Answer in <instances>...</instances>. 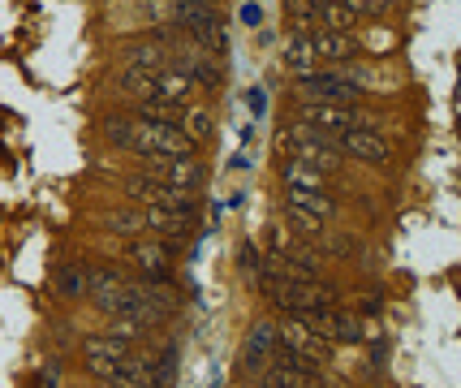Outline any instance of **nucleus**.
Returning a JSON list of instances; mask_svg holds the SVG:
<instances>
[{
  "instance_id": "28",
  "label": "nucleus",
  "mask_w": 461,
  "mask_h": 388,
  "mask_svg": "<svg viewBox=\"0 0 461 388\" xmlns=\"http://www.w3.org/2000/svg\"><path fill=\"white\" fill-rule=\"evenodd\" d=\"M289 221H294V229H298L302 238H320V233H323V221H320V216H306V212H289Z\"/></svg>"
},
{
  "instance_id": "7",
  "label": "nucleus",
  "mask_w": 461,
  "mask_h": 388,
  "mask_svg": "<svg viewBox=\"0 0 461 388\" xmlns=\"http://www.w3.org/2000/svg\"><path fill=\"white\" fill-rule=\"evenodd\" d=\"M276 346L289 349V354H298V358H306L315 371L328 367V341H323V337H315V332L302 324L298 315H289V320H281V324H276Z\"/></svg>"
},
{
  "instance_id": "18",
  "label": "nucleus",
  "mask_w": 461,
  "mask_h": 388,
  "mask_svg": "<svg viewBox=\"0 0 461 388\" xmlns=\"http://www.w3.org/2000/svg\"><path fill=\"white\" fill-rule=\"evenodd\" d=\"M117 91H121V95H130V100H139V108H164L156 74H121Z\"/></svg>"
},
{
  "instance_id": "27",
  "label": "nucleus",
  "mask_w": 461,
  "mask_h": 388,
  "mask_svg": "<svg viewBox=\"0 0 461 388\" xmlns=\"http://www.w3.org/2000/svg\"><path fill=\"white\" fill-rule=\"evenodd\" d=\"M238 272H246L250 281H263V264H259V246L241 242L238 246Z\"/></svg>"
},
{
  "instance_id": "14",
  "label": "nucleus",
  "mask_w": 461,
  "mask_h": 388,
  "mask_svg": "<svg viewBox=\"0 0 461 388\" xmlns=\"http://www.w3.org/2000/svg\"><path fill=\"white\" fill-rule=\"evenodd\" d=\"M281 65L289 69V74H298V78H306V74H315V65H320V57H315V43H311V35H285L281 40Z\"/></svg>"
},
{
  "instance_id": "10",
  "label": "nucleus",
  "mask_w": 461,
  "mask_h": 388,
  "mask_svg": "<svg viewBox=\"0 0 461 388\" xmlns=\"http://www.w3.org/2000/svg\"><path fill=\"white\" fill-rule=\"evenodd\" d=\"M142 177L173 185V190H194V194H199L203 164L194 160V156H185V160H142Z\"/></svg>"
},
{
  "instance_id": "8",
  "label": "nucleus",
  "mask_w": 461,
  "mask_h": 388,
  "mask_svg": "<svg viewBox=\"0 0 461 388\" xmlns=\"http://www.w3.org/2000/svg\"><path fill=\"white\" fill-rule=\"evenodd\" d=\"M125 259L139 267L147 281H168V272H173V242H164V238H134L125 246Z\"/></svg>"
},
{
  "instance_id": "25",
  "label": "nucleus",
  "mask_w": 461,
  "mask_h": 388,
  "mask_svg": "<svg viewBox=\"0 0 461 388\" xmlns=\"http://www.w3.org/2000/svg\"><path fill=\"white\" fill-rule=\"evenodd\" d=\"M104 337H113V341L134 349V341H147V337H151V328L142 324V320H130V315H113V324H108Z\"/></svg>"
},
{
  "instance_id": "21",
  "label": "nucleus",
  "mask_w": 461,
  "mask_h": 388,
  "mask_svg": "<svg viewBox=\"0 0 461 388\" xmlns=\"http://www.w3.org/2000/svg\"><path fill=\"white\" fill-rule=\"evenodd\" d=\"M281 182H285V190H328L320 168H306V164H298V160H285Z\"/></svg>"
},
{
  "instance_id": "5",
  "label": "nucleus",
  "mask_w": 461,
  "mask_h": 388,
  "mask_svg": "<svg viewBox=\"0 0 461 388\" xmlns=\"http://www.w3.org/2000/svg\"><path fill=\"white\" fill-rule=\"evenodd\" d=\"M298 91L306 104H349L362 100V91L349 82V74L345 69H315V74H306V78H298Z\"/></svg>"
},
{
  "instance_id": "16",
  "label": "nucleus",
  "mask_w": 461,
  "mask_h": 388,
  "mask_svg": "<svg viewBox=\"0 0 461 388\" xmlns=\"http://www.w3.org/2000/svg\"><path fill=\"white\" fill-rule=\"evenodd\" d=\"M142 221H147V233H151V238H164V242H181V238H190V229H194L190 216L156 212V207H142Z\"/></svg>"
},
{
  "instance_id": "15",
  "label": "nucleus",
  "mask_w": 461,
  "mask_h": 388,
  "mask_svg": "<svg viewBox=\"0 0 461 388\" xmlns=\"http://www.w3.org/2000/svg\"><path fill=\"white\" fill-rule=\"evenodd\" d=\"M272 349H276V324L259 320V324L246 332V341H241V371H259V363Z\"/></svg>"
},
{
  "instance_id": "13",
  "label": "nucleus",
  "mask_w": 461,
  "mask_h": 388,
  "mask_svg": "<svg viewBox=\"0 0 461 388\" xmlns=\"http://www.w3.org/2000/svg\"><path fill=\"white\" fill-rule=\"evenodd\" d=\"M160 69H168V52L160 43L142 40L121 48V74H160Z\"/></svg>"
},
{
  "instance_id": "6",
  "label": "nucleus",
  "mask_w": 461,
  "mask_h": 388,
  "mask_svg": "<svg viewBox=\"0 0 461 388\" xmlns=\"http://www.w3.org/2000/svg\"><path fill=\"white\" fill-rule=\"evenodd\" d=\"M130 354H134V349L121 346V341H113V337H91V341L82 346V363H86V371H91L95 380H104V384L117 388L121 375H125Z\"/></svg>"
},
{
  "instance_id": "4",
  "label": "nucleus",
  "mask_w": 461,
  "mask_h": 388,
  "mask_svg": "<svg viewBox=\"0 0 461 388\" xmlns=\"http://www.w3.org/2000/svg\"><path fill=\"white\" fill-rule=\"evenodd\" d=\"M125 194L139 199L142 207H156V212H177V216H199V194L194 190H173L164 182H151V177H125Z\"/></svg>"
},
{
  "instance_id": "24",
  "label": "nucleus",
  "mask_w": 461,
  "mask_h": 388,
  "mask_svg": "<svg viewBox=\"0 0 461 388\" xmlns=\"http://www.w3.org/2000/svg\"><path fill=\"white\" fill-rule=\"evenodd\" d=\"M57 293L60 298H86V293H91V285H86V267L60 264L57 267Z\"/></svg>"
},
{
  "instance_id": "11",
  "label": "nucleus",
  "mask_w": 461,
  "mask_h": 388,
  "mask_svg": "<svg viewBox=\"0 0 461 388\" xmlns=\"http://www.w3.org/2000/svg\"><path fill=\"white\" fill-rule=\"evenodd\" d=\"M311 43L323 65H354L362 57V40L354 31H320V35H311Z\"/></svg>"
},
{
  "instance_id": "22",
  "label": "nucleus",
  "mask_w": 461,
  "mask_h": 388,
  "mask_svg": "<svg viewBox=\"0 0 461 388\" xmlns=\"http://www.w3.org/2000/svg\"><path fill=\"white\" fill-rule=\"evenodd\" d=\"M177 122H181V130L199 143V139H207L212 130H216V117L203 108V104H185V108H177Z\"/></svg>"
},
{
  "instance_id": "29",
  "label": "nucleus",
  "mask_w": 461,
  "mask_h": 388,
  "mask_svg": "<svg viewBox=\"0 0 461 388\" xmlns=\"http://www.w3.org/2000/svg\"><path fill=\"white\" fill-rule=\"evenodd\" d=\"M173 5V14L177 9H216V0H168Z\"/></svg>"
},
{
  "instance_id": "26",
  "label": "nucleus",
  "mask_w": 461,
  "mask_h": 388,
  "mask_svg": "<svg viewBox=\"0 0 461 388\" xmlns=\"http://www.w3.org/2000/svg\"><path fill=\"white\" fill-rule=\"evenodd\" d=\"M345 9L354 14V18H384L388 9H397V0H341Z\"/></svg>"
},
{
  "instance_id": "23",
  "label": "nucleus",
  "mask_w": 461,
  "mask_h": 388,
  "mask_svg": "<svg viewBox=\"0 0 461 388\" xmlns=\"http://www.w3.org/2000/svg\"><path fill=\"white\" fill-rule=\"evenodd\" d=\"M104 229H108V233H117V238H130V242H134V238H142V233H147V221H142V212H125V207H121V212H108V216H104Z\"/></svg>"
},
{
  "instance_id": "3",
  "label": "nucleus",
  "mask_w": 461,
  "mask_h": 388,
  "mask_svg": "<svg viewBox=\"0 0 461 388\" xmlns=\"http://www.w3.org/2000/svg\"><path fill=\"white\" fill-rule=\"evenodd\" d=\"M302 122L315 125L328 139H341L349 130H375L371 108H345V104H302Z\"/></svg>"
},
{
  "instance_id": "17",
  "label": "nucleus",
  "mask_w": 461,
  "mask_h": 388,
  "mask_svg": "<svg viewBox=\"0 0 461 388\" xmlns=\"http://www.w3.org/2000/svg\"><path fill=\"white\" fill-rule=\"evenodd\" d=\"M259 388H323V375L320 371H302V367H281V363H272V367L259 375Z\"/></svg>"
},
{
  "instance_id": "1",
  "label": "nucleus",
  "mask_w": 461,
  "mask_h": 388,
  "mask_svg": "<svg viewBox=\"0 0 461 388\" xmlns=\"http://www.w3.org/2000/svg\"><path fill=\"white\" fill-rule=\"evenodd\" d=\"M104 134L121 147V151H134L142 160H185L194 156V139L173 122H156V117H113L104 122Z\"/></svg>"
},
{
  "instance_id": "2",
  "label": "nucleus",
  "mask_w": 461,
  "mask_h": 388,
  "mask_svg": "<svg viewBox=\"0 0 461 388\" xmlns=\"http://www.w3.org/2000/svg\"><path fill=\"white\" fill-rule=\"evenodd\" d=\"M281 147H285V156H289V160L306 164V168H320L323 177H328V173H337V168L345 164V156L337 151V139L320 134L315 125H306V122L289 125V130L281 134Z\"/></svg>"
},
{
  "instance_id": "30",
  "label": "nucleus",
  "mask_w": 461,
  "mask_h": 388,
  "mask_svg": "<svg viewBox=\"0 0 461 388\" xmlns=\"http://www.w3.org/2000/svg\"><path fill=\"white\" fill-rule=\"evenodd\" d=\"M259 0H250V5H241V22H246V26H259Z\"/></svg>"
},
{
  "instance_id": "20",
  "label": "nucleus",
  "mask_w": 461,
  "mask_h": 388,
  "mask_svg": "<svg viewBox=\"0 0 461 388\" xmlns=\"http://www.w3.org/2000/svg\"><path fill=\"white\" fill-rule=\"evenodd\" d=\"M354 26H358V18L341 0H315V35L320 31H354Z\"/></svg>"
},
{
  "instance_id": "12",
  "label": "nucleus",
  "mask_w": 461,
  "mask_h": 388,
  "mask_svg": "<svg viewBox=\"0 0 461 388\" xmlns=\"http://www.w3.org/2000/svg\"><path fill=\"white\" fill-rule=\"evenodd\" d=\"M337 151H341V156H354V160H362V164H388V156H393L388 139L375 134V130H349V134H341V139H337Z\"/></svg>"
},
{
  "instance_id": "9",
  "label": "nucleus",
  "mask_w": 461,
  "mask_h": 388,
  "mask_svg": "<svg viewBox=\"0 0 461 388\" xmlns=\"http://www.w3.org/2000/svg\"><path fill=\"white\" fill-rule=\"evenodd\" d=\"M302 324L311 328L315 337H323L328 346L332 341H362V324L349 315V311H341V307H323V311H302L298 315Z\"/></svg>"
},
{
  "instance_id": "19",
  "label": "nucleus",
  "mask_w": 461,
  "mask_h": 388,
  "mask_svg": "<svg viewBox=\"0 0 461 388\" xmlns=\"http://www.w3.org/2000/svg\"><path fill=\"white\" fill-rule=\"evenodd\" d=\"M285 207L289 212H306V216H320V221L337 216V203L328 199V190H285Z\"/></svg>"
}]
</instances>
